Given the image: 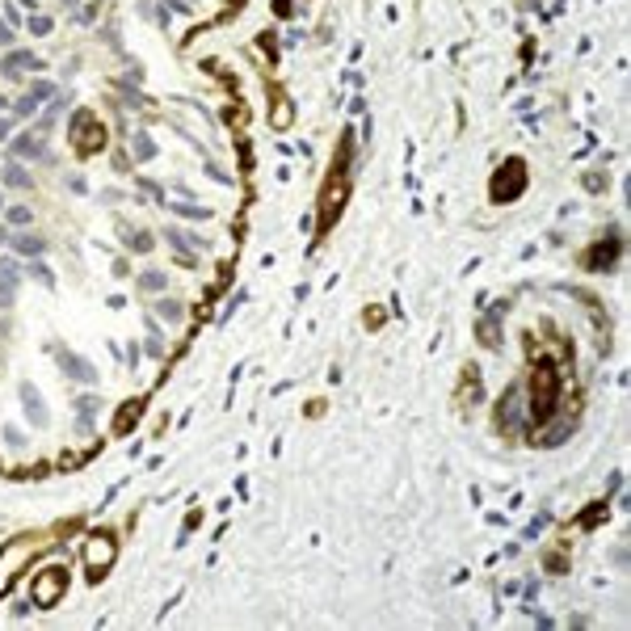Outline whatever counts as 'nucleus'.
I'll list each match as a JSON object with an SVG mask.
<instances>
[{
    "instance_id": "nucleus-14",
    "label": "nucleus",
    "mask_w": 631,
    "mask_h": 631,
    "mask_svg": "<svg viewBox=\"0 0 631 631\" xmlns=\"http://www.w3.org/2000/svg\"><path fill=\"white\" fill-rule=\"evenodd\" d=\"M131 152H135V161H152V156H156V143H152V139L139 131V135L131 139Z\"/></svg>"
},
{
    "instance_id": "nucleus-2",
    "label": "nucleus",
    "mask_w": 631,
    "mask_h": 631,
    "mask_svg": "<svg viewBox=\"0 0 631 631\" xmlns=\"http://www.w3.org/2000/svg\"><path fill=\"white\" fill-rule=\"evenodd\" d=\"M64 589H68V572H60V568H46L38 581H34V602L42 606V610H51L60 598H64Z\"/></svg>"
},
{
    "instance_id": "nucleus-20",
    "label": "nucleus",
    "mask_w": 631,
    "mask_h": 631,
    "mask_svg": "<svg viewBox=\"0 0 631 631\" xmlns=\"http://www.w3.org/2000/svg\"><path fill=\"white\" fill-rule=\"evenodd\" d=\"M46 30H51L46 17H30V34H46Z\"/></svg>"
},
{
    "instance_id": "nucleus-8",
    "label": "nucleus",
    "mask_w": 631,
    "mask_h": 631,
    "mask_svg": "<svg viewBox=\"0 0 631 631\" xmlns=\"http://www.w3.org/2000/svg\"><path fill=\"white\" fill-rule=\"evenodd\" d=\"M13 291H17V266L0 261V307H13Z\"/></svg>"
},
{
    "instance_id": "nucleus-5",
    "label": "nucleus",
    "mask_w": 631,
    "mask_h": 631,
    "mask_svg": "<svg viewBox=\"0 0 631 631\" xmlns=\"http://www.w3.org/2000/svg\"><path fill=\"white\" fill-rule=\"evenodd\" d=\"M60 366H64V375L76 379V383H97V379H101L97 366H93L89 358H80V354H60Z\"/></svg>"
},
{
    "instance_id": "nucleus-21",
    "label": "nucleus",
    "mask_w": 631,
    "mask_h": 631,
    "mask_svg": "<svg viewBox=\"0 0 631 631\" xmlns=\"http://www.w3.org/2000/svg\"><path fill=\"white\" fill-rule=\"evenodd\" d=\"M76 408H80V412H84V417H89V412H93V408H97V400H93V396H80V400H76Z\"/></svg>"
},
{
    "instance_id": "nucleus-6",
    "label": "nucleus",
    "mask_w": 631,
    "mask_h": 631,
    "mask_svg": "<svg viewBox=\"0 0 631 631\" xmlns=\"http://www.w3.org/2000/svg\"><path fill=\"white\" fill-rule=\"evenodd\" d=\"M26 556H30V543H13V547H9L5 556H0V589H5V585H9V576H13V568H17V564H21Z\"/></svg>"
},
{
    "instance_id": "nucleus-13",
    "label": "nucleus",
    "mask_w": 631,
    "mask_h": 631,
    "mask_svg": "<svg viewBox=\"0 0 631 631\" xmlns=\"http://www.w3.org/2000/svg\"><path fill=\"white\" fill-rule=\"evenodd\" d=\"M0 181H9V185H17V190H34V177H30L21 165H9L5 173H0Z\"/></svg>"
},
{
    "instance_id": "nucleus-3",
    "label": "nucleus",
    "mask_w": 631,
    "mask_h": 631,
    "mask_svg": "<svg viewBox=\"0 0 631 631\" xmlns=\"http://www.w3.org/2000/svg\"><path fill=\"white\" fill-rule=\"evenodd\" d=\"M522 417H526L522 387H509V392L501 396V408H497V430H501V434H518V430H522Z\"/></svg>"
},
{
    "instance_id": "nucleus-23",
    "label": "nucleus",
    "mask_w": 631,
    "mask_h": 631,
    "mask_svg": "<svg viewBox=\"0 0 631 631\" xmlns=\"http://www.w3.org/2000/svg\"><path fill=\"white\" fill-rule=\"evenodd\" d=\"M5 240H9V232H5V228H0V244H5Z\"/></svg>"
},
{
    "instance_id": "nucleus-4",
    "label": "nucleus",
    "mask_w": 631,
    "mask_h": 631,
    "mask_svg": "<svg viewBox=\"0 0 631 631\" xmlns=\"http://www.w3.org/2000/svg\"><path fill=\"white\" fill-rule=\"evenodd\" d=\"M505 169H509V177H505V173L493 177V198H497V202H513V198L526 190V169H522V161H509Z\"/></svg>"
},
{
    "instance_id": "nucleus-18",
    "label": "nucleus",
    "mask_w": 631,
    "mask_h": 631,
    "mask_svg": "<svg viewBox=\"0 0 631 631\" xmlns=\"http://www.w3.org/2000/svg\"><path fill=\"white\" fill-rule=\"evenodd\" d=\"M30 278H38L42 286H51V282H55V278H51V270L42 266V261H38V266H30Z\"/></svg>"
},
{
    "instance_id": "nucleus-22",
    "label": "nucleus",
    "mask_w": 631,
    "mask_h": 631,
    "mask_svg": "<svg viewBox=\"0 0 631 631\" xmlns=\"http://www.w3.org/2000/svg\"><path fill=\"white\" fill-rule=\"evenodd\" d=\"M0 139H9V118H0Z\"/></svg>"
},
{
    "instance_id": "nucleus-12",
    "label": "nucleus",
    "mask_w": 631,
    "mask_h": 631,
    "mask_svg": "<svg viewBox=\"0 0 631 631\" xmlns=\"http://www.w3.org/2000/svg\"><path fill=\"white\" fill-rule=\"evenodd\" d=\"M9 240H13V248H17V253H26V257H30V253H34V257H38V253H46V240H42V236H34V232L9 236Z\"/></svg>"
},
{
    "instance_id": "nucleus-19",
    "label": "nucleus",
    "mask_w": 631,
    "mask_h": 631,
    "mask_svg": "<svg viewBox=\"0 0 631 631\" xmlns=\"http://www.w3.org/2000/svg\"><path fill=\"white\" fill-rule=\"evenodd\" d=\"M9 219H13V223H30L34 215H30V206H13V210H9Z\"/></svg>"
},
{
    "instance_id": "nucleus-17",
    "label": "nucleus",
    "mask_w": 631,
    "mask_h": 631,
    "mask_svg": "<svg viewBox=\"0 0 631 631\" xmlns=\"http://www.w3.org/2000/svg\"><path fill=\"white\" fill-rule=\"evenodd\" d=\"M139 286H143V291H161V286H165V274H161V270H147V274L139 278Z\"/></svg>"
},
{
    "instance_id": "nucleus-15",
    "label": "nucleus",
    "mask_w": 631,
    "mask_h": 631,
    "mask_svg": "<svg viewBox=\"0 0 631 631\" xmlns=\"http://www.w3.org/2000/svg\"><path fill=\"white\" fill-rule=\"evenodd\" d=\"M156 311H161L165 320H173V324L181 320V303H177V299H161V303H156Z\"/></svg>"
},
{
    "instance_id": "nucleus-10",
    "label": "nucleus",
    "mask_w": 631,
    "mask_h": 631,
    "mask_svg": "<svg viewBox=\"0 0 631 631\" xmlns=\"http://www.w3.org/2000/svg\"><path fill=\"white\" fill-rule=\"evenodd\" d=\"M114 560V543L110 539H93L89 543V568H110Z\"/></svg>"
},
{
    "instance_id": "nucleus-1",
    "label": "nucleus",
    "mask_w": 631,
    "mask_h": 631,
    "mask_svg": "<svg viewBox=\"0 0 631 631\" xmlns=\"http://www.w3.org/2000/svg\"><path fill=\"white\" fill-rule=\"evenodd\" d=\"M526 412H531V421H551L556 412V371L551 366H539L535 371V383H531V404H526Z\"/></svg>"
},
{
    "instance_id": "nucleus-11",
    "label": "nucleus",
    "mask_w": 631,
    "mask_h": 631,
    "mask_svg": "<svg viewBox=\"0 0 631 631\" xmlns=\"http://www.w3.org/2000/svg\"><path fill=\"white\" fill-rule=\"evenodd\" d=\"M0 68H5V76H21L26 68H42V64L30 55V51H13V55H9L5 64H0Z\"/></svg>"
},
{
    "instance_id": "nucleus-9",
    "label": "nucleus",
    "mask_w": 631,
    "mask_h": 631,
    "mask_svg": "<svg viewBox=\"0 0 631 631\" xmlns=\"http://www.w3.org/2000/svg\"><path fill=\"white\" fill-rule=\"evenodd\" d=\"M13 152H17V156H38V161H46V156H51V152H46V139L34 135V131H26L21 139H13Z\"/></svg>"
},
{
    "instance_id": "nucleus-16",
    "label": "nucleus",
    "mask_w": 631,
    "mask_h": 631,
    "mask_svg": "<svg viewBox=\"0 0 631 631\" xmlns=\"http://www.w3.org/2000/svg\"><path fill=\"white\" fill-rule=\"evenodd\" d=\"M169 206H173V210H181V215H190V219H206V215H210L206 206H190V202H169Z\"/></svg>"
},
{
    "instance_id": "nucleus-7",
    "label": "nucleus",
    "mask_w": 631,
    "mask_h": 631,
    "mask_svg": "<svg viewBox=\"0 0 631 631\" xmlns=\"http://www.w3.org/2000/svg\"><path fill=\"white\" fill-rule=\"evenodd\" d=\"M21 404H26V417L34 421V426H46V421H51L46 408H42V396H38L30 383H21Z\"/></svg>"
},
{
    "instance_id": "nucleus-24",
    "label": "nucleus",
    "mask_w": 631,
    "mask_h": 631,
    "mask_svg": "<svg viewBox=\"0 0 631 631\" xmlns=\"http://www.w3.org/2000/svg\"><path fill=\"white\" fill-rule=\"evenodd\" d=\"M0 110H5V97H0Z\"/></svg>"
}]
</instances>
